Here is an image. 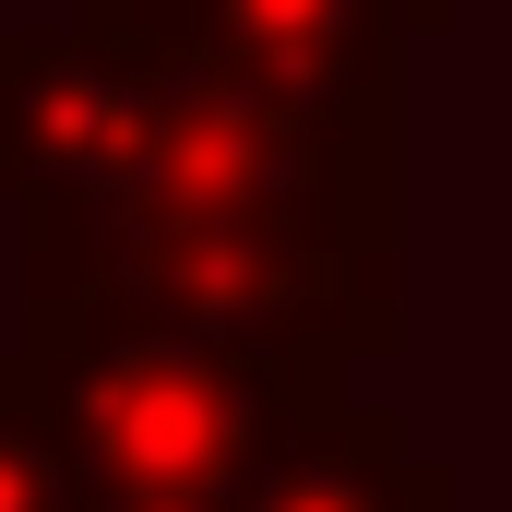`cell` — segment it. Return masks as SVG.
I'll return each mask as SVG.
<instances>
[{
    "instance_id": "6da1fadb",
    "label": "cell",
    "mask_w": 512,
    "mask_h": 512,
    "mask_svg": "<svg viewBox=\"0 0 512 512\" xmlns=\"http://www.w3.org/2000/svg\"><path fill=\"white\" fill-rule=\"evenodd\" d=\"M0 382L48 417L72 477L203 501V512L358 393L334 370L239 358V346H203L179 322H143V310H36L0 346Z\"/></svg>"
},
{
    "instance_id": "7a4b0ae2",
    "label": "cell",
    "mask_w": 512,
    "mask_h": 512,
    "mask_svg": "<svg viewBox=\"0 0 512 512\" xmlns=\"http://www.w3.org/2000/svg\"><path fill=\"white\" fill-rule=\"evenodd\" d=\"M60 310H143L203 346L286 358V370H393L405 358V239H274L215 203H131L120 239Z\"/></svg>"
},
{
    "instance_id": "3957f363",
    "label": "cell",
    "mask_w": 512,
    "mask_h": 512,
    "mask_svg": "<svg viewBox=\"0 0 512 512\" xmlns=\"http://www.w3.org/2000/svg\"><path fill=\"white\" fill-rule=\"evenodd\" d=\"M179 48H96L0 24V203H12V298L60 310L131 203H155V108Z\"/></svg>"
},
{
    "instance_id": "277c9868",
    "label": "cell",
    "mask_w": 512,
    "mask_h": 512,
    "mask_svg": "<svg viewBox=\"0 0 512 512\" xmlns=\"http://www.w3.org/2000/svg\"><path fill=\"white\" fill-rule=\"evenodd\" d=\"M155 191L251 215L274 239H405V143L393 120H334L298 96H262L215 60H167L155 108Z\"/></svg>"
},
{
    "instance_id": "5b68a950",
    "label": "cell",
    "mask_w": 512,
    "mask_h": 512,
    "mask_svg": "<svg viewBox=\"0 0 512 512\" xmlns=\"http://www.w3.org/2000/svg\"><path fill=\"white\" fill-rule=\"evenodd\" d=\"M191 60L239 72L262 96L334 108V120H393L405 24H393V0H203L191 12Z\"/></svg>"
},
{
    "instance_id": "8992f818",
    "label": "cell",
    "mask_w": 512,
    "mask_h": 512,
    "mask_svg": "<svg viewBox=\"0 0 512 512\" xmlns=\"http://www.w3.org/2000/svg\"><path fill=\"white\" fill-rule=\"evenodd\" d=\"M215 512H465V477L441 453H417L393 405L346 393L310 441H286L274 465H251Z\"/></svg>"
},
{
    "instance_id": "52a82bcc",
    "label": "cell",
    "mask_w": 512,
    "mask_h": 512,
    "mask_svg": "<svg viewBox=\"0 0 512 512\" xmlns=\"http://www.w3.org/2000/svg\"><path fill=\"white\" fill-rule=\"evenodd\" d=\"M72 501V453L48 441V417L0 382V512H60Z\"/></svg>"
},
{
    "instance_id": "ba28073f",
    "label": "cell",
    "mask_w": 512,
    "mask_h": 512,
    "mask_svg": "<svg viewBox=\"0 0 512 512\" xmlns=\"http://www.w3.org/2000/svg\"><path fill=\"white\" fill-rule=\"evenodd\" d=\"M191 12L203 0H72V24L96 48H191Z\"/></svg>"
},
{
    "instance_id": "9c48e42d",
    "label": "cell",
    "mask_w": 512,
    "mask_h": 512,
    "mask_svg": "<svg viewBox=\"0 0 512 512\" xmlns=\"http://www.w3.org/2000/svg\"><path fill=\"white\" fill-rule=\"evenodd\" d=\"M60 512H203V501H155V489H96V477H72Z\"/></svg>"
},
{
    "instance_id": "30bf717a",
    "label": "cell",
    "mask_w": 512,
    "mask_h": 512,
    "mask_svg": "<svg viewBox=\"0 0 512 512\" xmlns=\"http://www.w3.org/2000/svg\"><path fill=\"white\" fill-rule=\"evenodd\" d=\"M453 12H465V0H393V24H405V36H453Z\"/></svg>"
}]
</instances>
